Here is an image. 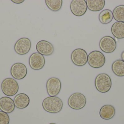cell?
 I'll return each instance as SVG.
<instances>
[{"instance_id":"cell-11","label":"cell","mask_w":124,"mask_h":124,"mask_svg":"<svg viewBox=\"0 0 124 124\" xmlns=\"http://www.w3.org/2000/svg\"><path fill=\"white\" fill-rule=\"evenodd\" d=\"M45 58L43 55L38 52L33 53L29 58V64L30 67L35 70H41L45 66Z\"/></svg>"},{"instance_id":"cell-26","label":"cell","mask_w":124,"mask_h":124,"mask_svg":"<svg viewBox=\"0 0 124 124\" xmlns=\"http://www.w3.org/2000/svg\"><path fill=\"white\" fill-rule=\"evenodd\" d=\"M55 124V123H51V124Z\"/></svg>"},{"instance_id":"cell-8","label":"cell","mask_w":124,"mask_h":124,"mask_svg":"<svg viewBox=\"0 0 124 124\" xmlns=\"http://www.w3.org/2000/svg\"><path fill=\"white\" fill-rule=\"evenodd\" d=\"M101 50L106 53H111L115 51L116 48V42L111 36H105L101 39L99 43Z\"/></svg>"},{"instance_id":"cell-19","label":"cell","mask_w":124,"mask_h":124,"mask_svg":"<svg viewBox=\"0 0 124 124\" xmlns=\"http://www.w3.org/2000/svg\"><path fill=\"white\" fill-rule=\"evenodd\" d=\"M113 73L119 77L124 76V62L122 60H117L112 65Z\"/></svg>"},{"instance_id":"cell-17","label":"cell","mask_w":124,"mask_h":124,"mask_svg":"<svg viewBox=\"0 0 124 124\" xmlns=\"http://www.w3.org/2000/svg\"><path fill=\"white\" fill-rule=\"evenodd\" d=\"M111 32L114 37L118 39L124 38V22H116L111 28Z\"/></svg>"},{"instance_id":"cell-2","label":"cell","mask_w":124,"mask_h":124,"mask_svg":"<svg viewBox=\"0 0 124 124\" xmlns=\"http://www.w3.org/2000/svg\"><path fill=\"white\" fill-rule=\"evenodd\" d=\"M95 86L98 91L101 93H106L111 88V79L106 74H100L97 75L95 79Z\"/></svg>"},{"instance_id":"cell-18","label":"cell","mask_w":124,"mask_h":124,"mask_svg":"<svg viewBox=\"0 0 124 124\" xmlns=\"http://www.w3.org/2000/svg\"><path fill=\"white\" fill-rule=\"evenodd\" d=\"M87 8L92 11H99L104 8L105 4L104 0H87Z\"/></svg>"},{"instance_id":"cell-9","label":"cell","mask_w":124,"mask_h":124,"mask_svg":"<svg viewBox=\"0 0 124 124\" xmlns=\"http://www.w3.org/2000/svg\"><path fill=\"white\" fill-rule=\"evenodd\" d=\"M70 9L72 14L77 17H81L87 10L86 1L85 0H73L71 2Z\"/></svg>"},{"instance_id":"cell-13","label":"cell","mask_w":124,"mask_h":124,"mask_svg":"<svg viewBox=\"0 0 124 124\" xmlns=\"http://www.w3.org/2000/svg\"><path fill=\"white\" fill-rule=\"evenodd\" d=\"M36 49L39 54L46 56L51 55L54 51L53 45L49 41L44 40L40 41L37 43Z\"/></svg>"},{"instance_id":"cell-6","label":"cell","mask_w":124,"mask_h":124,"mask_svg":"<svg viewBox=\"0 0 124 124\" xmlns=\"http://www.w3.org/2000/svg\"><path fill=\"white\" fill-rule=\"evenodd\" d=\"M71 59L73 63L77 66H83L87 62L88 55L86 52L82 49L74 50L71 54Z\"/></svg>"},{"instance_id":"cell-7","label":"cell","mask_w":124,"mask_h":124,"mask_svg":"<svg viewBox=\"0 0 124 124\" xmlns=\"http://www.w3.org/2000/svg\"><path fill=\"white\" fill-rule=\"evenodd\" d=\"M62 83L59 78L52 77L48 79L46 83L47 93L50 97H56L61 91Z\"/></svg>"},{"instance_id":"cell-1","label":"cell","mask_w":124,"mask_h":124,"mask_svg":"<svg viewBox=\"0 0 124 124\" xmlns=\"http://www.w3.org/2000/svg\"><path fill=\"white\" fill-rule=\"evenodd\" d=\"M63 104L61 99L56 97H49L45 98L42 103L44 110L50 113H59L62 108Z\"/></svg>"},{"instance_id":"cell-16","label":"cell","mask_w":124,"mask_h":124,"mask_svg":"<svg viewBox=\"0 0 124 124\" xmlns=\"http://www.w3.org/2000/svg\"><path fill=\"white\" fill-rule=\"evenodd\" d=\"M116 114L115 108L111 105H107L103 106L100 109V115L104 120H110L113 118Z\"/></svg>"},{"instance_id":"cell-15","label":"cell","mask_w":124,"mask_h":124,"mask_svg":"<svg viewBox=\"0 0 124 124\" xmlns=\"http://www.w3.org/2000/svg\"><path fill=\"white\" fill-rule=\"evenodd\" d=\"M14 101L16 107L18 109H24L30 104V99L26 94L20 93L15 96Z\"/></svg>"},{"instance_id":"cell-3","label":"cell","mask_w":124,"mask_h":124,"mask_svg":"<svg viewBox=\"0 0 124 124\" xmlns=\"http://www.w3.org/2000/svg\"><path fill=\"white\" fill-rule=\"evenodd\" d=\"M1 88L4 94L8 97H12L17 93L19 86L16 81L14 79L7 78L2 81Z\"/></svg>"},{"instance_id":"cell-24","label":"cell","mask_w":124,"mask_h":124,"mask_svg":"<svg viewBox=\"0 0 124 124\" xmlns=\"http://www.w3.org/2000/svg\"><path fill=\"white\" fill-rule=\"evenodd\" d=\"M11 1L16 4H20L23 3L24 0H12Z\"/></svg>"},{"instance_id":"cell-14","label":"cell","mask_w":124,"mask_h":124,"mask_svg":"<svg viewBox=\"0 0 124 124\" xmlns=\"http://www.w3.org/2000/svg\"><path fill=\"white\" fill-rule=\"evenodd\" d=\"M15 105L14 100L9 97H4L0 99V110L7 114H10L14 110Z\"/></svg>"},{"instance_id":"cell-12","label":"cell","mask_w":124,"mask_h":124,"mask_svg":"<svg viewBox=\"0 0 124 124\" xmlns=\"http://www.w3.org/2000/svg\"><path fill=\"white\" fill-rule=\"evenodd\" d=\"M10 73L14 78L17 80H22L27 75V69L23 63H16L11 66Z\"/></svg>"},{"instance_id":"cell-21","label":"cell","mask_w":124,"mask_h":124,"mask_svg":"<svg viewBox=\"0 0 124 124\" xmlns=\"http://www.w3.org/2000/svg\"><path fill=\"white\" fill-rule=\"evenodd\" d=\"M62 0H46L45 3L49 9L53 11H59L62 6Z\"/></svg>"},{"instance_id":"cell-10","label":"cell","mask_w":124,"mask_h":124,"mask_svg":"<svg viewBox=\"0 0 124 124\" xmlns=\"http://www.w3.org/2000/svg\"><path fill=\"white\" fill-rule=\"evenodd\" d=\"M31 47L30 40L28 38H22L17 41L14 48L15 51L17 54L20 55H24L30 51Z\"/></svg>"},{"instance_id":"cell-23","label":"cell","mask_w":124,"mask_h":124,"mask_svg":"<svg viewBox=\"0 0 124 124\" xmlns=\"http://www.w3.org/2000/svg\"><path fill=\"white\" fill-rule=\"evenodd\" d=\"M9 121L8 114L3 111H0V124H9Z\"/></svg>"},{"instance_id":"cell-4","label":"cell","mask_w":124,"mask_h":124,"mask_svg":"<svg viewBox=\"0 0 124 124\" xmlns=\"http://www.w3.org/2000/svg\"><path fill=\"white\" fill-rule=\"evenodd\" d=\"M68 105L72 109L79 110L85 107L86 103V97L82 93L76 92L72 94L69 98Z\"/></svg>"},{"instance_id":"cell-22","label":"cell","mask_w":124,"mask_h":124,"mask_svg":"<svg viewBox=\"0 0 124 124\" xmlns=\"http://www.w3.org/2000/svg\"><path fill=\"white\" fill-rule=\"evenodd\" d=\"M114 19L117 22H124V5L116 7L113 11Z\"/></svg>"},{"instance_id":"cell-20","label":"cell","mask_w":124,"mask_h":124,"mask_svg":"<svg viewBox=\"0 0 124 124\" xmlns=\"http://www.w3.org/2000/svg\"><path fill=\"white\" fill-rule=\"evenodd\" d=\"M112 11L109 9H105L102 11L99 15V21L102 24L106 25L110 23L113 19Z\"/></svg>"},{"instance_id":"cell-5","label":"cell","mask_w":124,"mask_h":124,"mask_svg":"<svg viewBox=\"0 0 124 124\" xmlns=\"http://www.w3.org/2000/svg\"><path fill=\"white\" fill-rule=\"evenodd\" d=\"M105 62V56L100 51H93L88 55L87 62L90 66L93 68H101L104 66Z\"/></svg>"},{"instance_id":"cell-25","label":"cell","mask_w":124,"mask_h":124,"mask_svg":"<svg viewBox=\"0 0 124 124\" xmlns=\"http://www.w3.org/2000/svg\"><path fill=\"white\" fill-rule=\"evenodd\" d=\"M121 57L122 59V60L124 62V51L122 53L121 55Z\"/></svg>"}]
</instances>
